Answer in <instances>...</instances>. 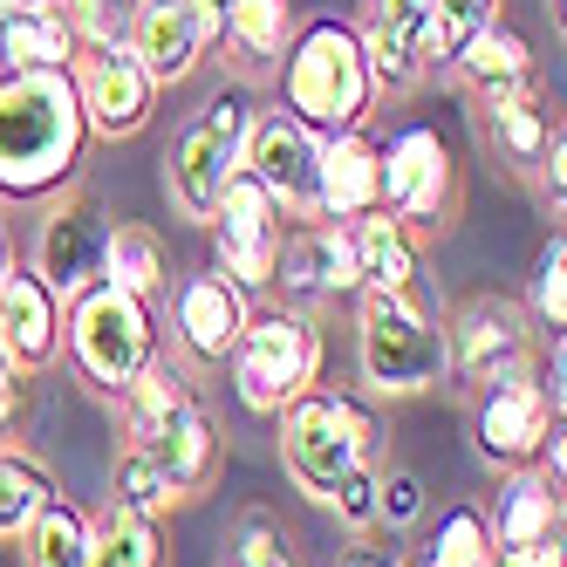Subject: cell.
I'll return each mask as SVG.
<instances>
[{
    "label": "cell",
    "instance_id": "1f68e13d",
    "mask_svg": "<svg viewBox=\"0 0 567 567\" xmlns=\"http://www.w3.org/2000/svg\"><path fill=\"white\" fill-rule=\"evenodd\" d=\"M178 499H185V493L172 485V472L157 465L151 452H137V444H124V458H116V472H110V506H124V513H137V519H157V526H165Z\"/></svg>",
    "mask_w": 567,
    "mask_h": 567
},
{
    "label": "cell",
    "instance_id": "484cf974",
    "mask_svg": "<svg viewBox=\"0 0 567 567\" xmlns=\"http://www.w3.org/2000/svg\"><path fill=\"white\" fill-rule=\"evenodd\" d=\"M485 137H493V151L506 157L513 172L534 178L547 144L560 137V116L540 103V90H513V96H485Z\"/></svg>",
    "mask_w": 567,
    "mask_h": 567
},
{
    "label": "cell",
    "instance_id": "6da1fadb",
    "mask_svg": "<svg viewBox=\"0 0 567 567\" xmlns=\"http://www.w3.org/2000/svg\"><path fill=\"white\" fill-rule=\"evenodd\" d=\"M90 116L62 75L0 69V206H49L90 165Z\"/></svg>",
    "mask_w": 567,
    "mask_h": 567
},
{
    "label": "cell",
    "instance_id": "f1b7e54d",
    "mask_svg": "<svg viewBox=\"0 0 567 567\" xmlns=\"http://www.w3.org/2000/svg\"><path fill=\"white\" fill-rule=\"evenodd\" d=\"M75 28L55 8H28V14H0V69H28V75H62L75 62Z\"/></svg>",
    "mask_w": 567,
    "mask_h": 567
},
{
    "label": "cell",
    "instance_id": "ffe728a7",
    "mask_svg": "<svg viewBox=\"0 0 567 567\" xmlns=\"http://www.w3.org/2000/svg\"><path fill=\"white\" fill-rule=\"evenodd\" d=\"M377 144L370 124L362 131H342V137H321L315 151V219H362L377 213Z\"/></svg>",
    "mask_w": 567,
    "mask_h": 567
},
{
    "label": "cell",
    "instance_id": "30bf717a",
    "mask_svg": "<svg viewBox=\"0 0 567 567\" xmlns=\"http://www.w3.org/2000/svg\"><path fill=\"white\" fill-rule=\"evenodd\" d=\"M206 233H213V267L233 280L239 295L260 301L274 288V260H280V233H288V219H280V206L267 198V185L254 172H233L226 178Z\"/></svg>",
    "mask_w": 567,
    "mask_h": 567
},
{
    "label": "cell",
    "instance_id": "e0dca14e",
    "mask_svg": "<svg viewBox=\"0 0 567 567\" xmlns=\"http://www.w3.org/2000/svg\"><path fill=\"white\" fill-rule=\"evenodd\" d=\"M124 42H131V55L151 69L157 90H178V83H192V75L206 69L213 28L198 21L192 0H137L131 21H124Z\"/></svg>",
    "mask_w": 567,
    "mask_h": 567
},
{
    "label": "cell",
    "instance_id": "b9f144b4",
    "mask_svg": "<svg viewBox=\"0 0 567 567\" xmlns=\"http://www.w3.org/2000/svg\"><path fill=\"white\" fill-rule=\"evenodd\" d=\"M336 567H403V547H377V540L355 534V547H342Z\"/></svg>",
    "mask_w": 567,
    "mask_h": 567
},
{
    "label": "cell",
    "instance_id": "d6986e66",
    "mask_svg": "<svg viewBox=\"0 0 567 567\" xmlns=\"http://www.w3.org/2000/svg\"><path fill=\"white\" fill-rule=\"evenodd\" d=\"M355 28H362V49H370L377 90L403 96V90H417L424 75H431V62H424L431 0H370V14H362Z\"/></svg>",
    "mask_w": 567,
    "mask_h": 567
},
{
    "label": "cell",
    "instance_id": "5bb4252c",
    "mask_svg": "<svg viewBox=\"0 0 567 567\" xmlns=\"http://www.w3.org/2000/svg\"><path fill=\"white\" fill-rule=\"evenodd\" d=\"M103 233H110V219H103V206L83 185H69V192L49 198L42 233H34V274L55 288L62 308L103 280Z\"/></svg>",
    "mask_w": 567,
    "mask_h": 567
},
{
    "label": "cell",
    "instance_id": "d4e9b609",
    "mask_svg": "<svg viewBox=\"0 0 567 567\" xmlns=\"http://www.w3.org/2000/svg\"><path fill=\"white\" fill-rule=\"evenodd\" d=\"M103 280L124 288V295H137V301H165L172 295V247L157 239V226L110 219V233H103Z\"/></svg>",
    "mask_w": 567,
    "mask_h": 567
},
{
    "label": "cell",
    "instance_id": "d590c367",
    "mask_svg": "<svg viewBox=\"0 0 567 567\" xmlns=\"http://www.w3.org/2000/svg\"><path fill=\"white\" fill-rule=\"evenodd\" d=\"M499 21V0H431V34H424V62L452 69V55L472 42L478 28Z\"/></svg>",
    "mask_w": 567,
    "mask_h": 567
},
{
    "label": "cell",
    "instance_id": "9c48e42d",
    "mask_svg": "<svg viewBox=\"0 0 567 567\" xmlns=\"http://www.w3.org/2000/svg\"><path fill=\"white\" fill-rule=\"evenodd\" d=\"M534 321L513 295H472L444 315V383L485 390L499 377L534 370Z\"/></svg>",
    "mask_w": 567,
    "mask_h": 567
},
{
    "label": "cell",
    "instance_id": "4316f807",
    "mask_svg": "<svg viewBox=\"0 0 567 567\" xmlns=\"http://www.w3.org/2000/svg\"><path fill=\"white\" fill-rule=\"evenodd\" d=\"M192 396V383H185V370L157 349L144 370L124 383V396H116V424H124V444H137V452H151L157 444V431L172 424V411Z\"/></svg>",
    "mask_w": 567,
    "mask_h": 567
},
{
    "label": "cell",
    "instance_id": "8d00e7d4",
    "mask_svg": "<svg viewBox=\"0 0 567 567\" xmlns=\"http://www.w3.org/2000/svg\"><path fill=\"white\" fill-rule=\"evenodd\" d=\"M233 567H295L288 526H280L274 513H239V526H233Z\"/></svg>",
    "mask_w": 567,
    "mask_h": 567
},
{
    "label": "cell",
    "instance_id": "ac0fdd59",
    "mask_svg": "<svg viewBox=\"0 0 567 567\" xmlns=\"http://www.w3.org/2000/svg\"><path fill=\"white\" fill-rule=\"evenodd\" d=\"M0 355L28 377L62 362V301L34 267H14L0 280Z\"/></svg>",
    "mask_w": 567,
    "mask_h": 567
},
{
    "label": "cell",
    "instance_id": "9a60e30c",
    "mask_svg": "<svg viewBox=\"0 0 567 567\" xmlns=\"http://www.w3.org/2000/svg\"><path fill=\"white\" fill-rule=\"evenodd\" d=\"M315 151L321 137L274 103V110H254L247 144H239V172H254L267 185L280 219H315Z\"/></svg>",
    "mask_w": 567,
    "mask_h": 567
},
{
    "label": "cell",
    "instance_id": "f35d334b",
    "mask_svg": "<svg viewBox=\"0 0 567 567\" xmlns=\"http://www.w3.org/2000/svg\"><path fill=\"white\" fill-rule=\"evenodd\" d=\"M336 519L349 526V534H377V458H362L336 478V493H329Z\"/></svg>",
    "mask_w": 567,
    "mask_h": 567
},
{
    "label": "cell",
    "instance_id": "4dcf8cb0",
    "mask_svg": "<svg viewBox=\"0 0 567 567\" xmlns=\"http://www.w3.org/2000/svg\"><path fill=\"white\" fill-rule=\"evenodd\" d=\"M90 567H172L165 526L110 506L103 519H90Z\"/></svg>",
    "mask_w": 567,
    "mask_h": 567
},
{
    "label": "cell",
    "instance_id": "44dd1931",
    "mask_svg": "<svg viewBox=\"0 0 567 567\" xmlns=\"http://www.w3.org/2000/svg\"><path fill=\"white\" fill-rule=\"evenodd\" d=\"M493 547H540L560 540V478H547L540 465L526 472H499V506L485 513Z\"/></svg>",
    "mask_w": 567,
    "mask_h": 567
},
{
    "label": "cell",
    "instance_id": "5b68a950",
    "mask_svg": "<svg viewBox=\"0 0 567 567\" xmlns=\"http://www.w3.org/2000/svg\"><path fill=\"white\" fill-rule=\"evenodd\" d=\"M62 355L96 396H124V383L157 355V301L96 280L62 308Z\"/></svg>",
    "mask_w": 567,
    "mask_h": 567
},
{
    "label": "cell",
    "instance_id": "ee69618b",
    "mask_svg": "<svg viewBox=\"0 0 567 567\" xmlns=\"http://www.w3.org/2000/svg\"><path fill=\"white\" fill-rule=\"evenodd\" d=\"M28 8H55V0H0V14H28Z\"/></svg>",
    "mask_w": 567,
    "mask_h": 567
},
{
    "label": "cell",
    "instance_id": "8992f818",
    "mask_svg": "<svg viewBox=\"0 0 567 567\" xmlns=\"http://www.w3.org/2000/svg\"><path fill=\"white\" fill-rule=\"evenodd\" d=\"M247 124H254V90H247V75H239V83H219V90L178 124V137L165 144V198H172L178 219H198V226L213 219L226 178L239 172Z\"/></svg>",
    "mask_w": 567,
    "mask_h": 567
},
{
    "label": "cell",
    "instance_id": "60d3db41",
    "mask_svg": "<svg viewBox=\"0 0 567 567\" xmlns=\"http://www.w3.org/2000/svg\"><path fill=\"white\" fill-rule=\"evenodd\" d=\"M485 567H567L560 540H540V547H493V560Z\"/></svg>",
    "mask_w": 567,
    "mask_h": 567
},
{
    "label": "cell",
    "instance_id": "836d02e7",
    "mask_svg": "<svg viewBox=\"0 0 567 567\" xmlns=\"http://www.w3.org/2000/svg\"><path fill=\"white\" fill-rule=\"evenodd\" d=\"M49 493H55L49 465L14 452V444H0V540H21V526L34 519V506H42Z\"/></svg>",
    "mask_w": 567,
    "mask_h": 567
},
{
    "label": "cell",
    "instance_id": "7bdbcfd3",
    "mask_svg": "<svg viewBox=\"0 0 567 567\" xmlns=\"http://www.w3.org/2000/svg\"><path fill=\"white\" fill-rule=\"evenodd\" d=\"M14 267H21V254H14V233H8V226H0V280H8Z\"/></svg>",
    "mask_w": 567,
    "mask_h": 567
},
{
    "label": "cell",
    "instance_id": "7c38bea8",
    "mask_svg": "<svg viewBox=\"0 0 567 567\" xmlns=\"http://www.w3.org/2000/svg\"><path fill=\"white\" fill-rule=\"evenodd\" d=\"M69 83H75V96H83L90 137H137V131H151L157 96H165V90L151 83V69L131 55L124 34H103V42L75 49Z\"/></svg>",
    "mask_w": 567,
    "mask_h": 567
},
{
    "label": "cell",
    "instance_id": "ab89813d",
    "mask_svg": "<svg viewBox=\"0 0 567 567\" xmlns=\"http://www.w3.org/2000/svg\"><path fill=\"white\" fill-rule=\"evenodd\" d=\"M28 411H34V377L0 355V437H21Z\"/></svg>",
    "mask_w": 567,
    "mask_h": 567
},
{
    "label": "cell",
    "instance_id": "2e32d148",
    "mask_svg": "<svg viewBox=\"0 0 567 567\" xmlns=\"http://www.w3.org/2000/svg\"><path fill=\"white\" fill-rule=\"evenodd\" d=\"M247 315H254V295H239L219 267H198L172 288V342L192 370H226Z\"/></svg>",
    "mask_w": 567,
    "mask_h": 567
},
{
    "label": "cell",
    "instance_id": "603a6c76",
    "mask_svg": "<svg viewBox=\"0 0 567 567\" xmlns=\"http://www.w3.org/2000/svg\"><path fill=\"white\" fill-rule=\"evenodd\" d=\"M452 75L485 103V96H513V90H534V42H526L519 28L493 21V28H478L472 42L452 55Z\"/></svg>",
    "mask_w": 567,
    "mask_h": 567
},
{
    "label": "cell",
    "instance_id": "f546056e",
    "mask_svg": "<svg viewBox=\"0 0 567 567\" xmlns=\"http://www.w3.org/2000/svg\"><path fill=\"white\" fill-rule=\"evenodd\" d=\"M14 547H21V567H90V513L62 493H49Z\"/></svg>",
    "mask_w": 567,
    "mask_h": 567
},
{
    "label": "cell",
    "instance_id": "cb8c5ba5",
    "mask_svg": "<svg viewBox=\"0 0 567 567\" xmlns=\"http://www.w3.org/2000/svg\"><path fill=\"white\" fill-rule=\"evenodd\" d=\"M349 239H355L362 288H383V295L424 288V254H417V233L411 226H396L390 213H362V219H349Z\"/></svg>",
    "mask_w": 567,
    "mask_h": 567
},
{
    "label": "cell",
    "instance_id": "4fadbf2b",
    "mask_svg": "<svg viewBox=\"0 0 567 567\" xmlns=\"http://www.w3.org/2000/svg\"><path fill=\"white\" fill-rule=\"evenodd\" d=\"M274 288L288 308L315 315L329 301L362 295V267H355V239L342 219H301L295 233H280V260H274Z\"/></svg>",
    "mask_w": 567,
    "mask_h": 567
},
{
    "label": "cell",
    "instance_id": "f6af8a7d",
    "mask_svg": "<svg viewBox=\"0 0 567 567\" xmlns=\"http://www.w3.org/2000/svg\"><path fill=\"white\" fill-rule=\"evenodd\" d=\"M403 567H411V560H403ZM417 567H424V560H417Z\"/></svg>",
    "mask_w": 567,
    "mask_h": 567
},
{
    "label": "cell",
    "instance_id": "83f0119b",
    "mask_svg": "<svg viewBox=\"0 0 567 567\" xmlns=\"http://www.w3.org/2000/svg\"><path fill=\"white\" fill-rule=\"evenodd\" d=\"M295 34V0H233L219 21V49L233 55L239 75H267Z\"/></svg>",
    "mask_w": 567,
    "mask_h": 567
},
{
    "label": "cell",
    "instance_id": "7402d4cb",
    "mask_svg": "<svg viewBox=\"0 0 567 567\" xmlns=\"http://www.w3.org/2000/svg\"><path fill=\"white\" fill-rule=\"evenodd\" d=\"M151 458L172 472V485L192 499V493H206V485L219 478V458H226V437H219V424H213V411L198 396H185L178 411H172V424L157 431V444H151Z\"/></svg>",
    "mask_w": 567,
    "mask_h": 567
},
{
    "label": "cell",
    "instance_id": "8fae6325",
    "mask_svg": "<svg viewBox=\"0 0 567 567\" xmlns=\"http://www.w3.org/2000/svg\"><path fill=\"white\" fill-rule=\"evenodd\" d=\"M554 431H560V403L540 390L534 370L472 390V452H478V465L526 472V465H540V444Z\"/></svg>",
    "mask_w": 567,
    "mask_h": 567
},
{
    "label": "cell",
    "instance_id": "d6a6232c",
    "mask_svg": "<svg viewBox=\"0 0 567 567\" xmlns=\"http://www.w3.org/2000/svg\"><path fill=\"white\" fill-rule=\"evenodd\" d=\"M519 308H526V321H534V336H554L560 342V329H567V239H560V226L540 239Z\"/></svg>",
    "mask_w": 567,
    "mask_h": 567
},
{
    "label": "cell",
    "instance_id": "277c9868",
    "mask_svg": "<svg viewBox=\"0 0 567 567\" xmlns=\"http://www.w3.org/2000/svg\"><path fill=\"white\" fill-rule=\"evenodd\" d=\"M274 437H280V465H288V478L308 499L329 506L336 478L377 452L383 424H377V411L355 390H301L295 403L274 411Z\"/></svg>",
    "mask_w": 567,
    "mask_h": 567
},
{
    "label": "cell",
    "instance_id": "3957f363",
    "mask_svg": "<svg viewBox=\"0 0 567 567\" xmlns=\"http://www.w3.org/2000/svg\"><path fill=\"white\" fill-rule=\"evenodd\" d=\"M355 370L370 396H424L444 383V308L431 288L355 295Z\"/></svg>",
    "mask_w": 567,
    "mask_h": 567
},
{
    "label": "cell",
    "instance_id": "e575fe53",
    "mask_svg": "<svg viewBox=\"0 0 567 567\" xmlns=\"http://www.w3.org/2000/svg\"><path fill=\"white\" fill-rule=\"evenodd\" d=\"M493 560V526H485V506H452L437 519V534L424 547V567H485Z\"/></svg>",
    "mask_w": 567,
    "mask_h": 567
},
{
    "label": "cell",
    "instance_id": "7a4b0ae2",
    "mask_svg": "<svg viewBox=\"0 0 567 567\" xmlns=\"http://www.w3.org/2000/svg\"><path fill=\"white\" fill-rule=\"evenodd\" d=\"M280 110L308 124L315 137H342V131H362L377 110V69H370V49H362V28L342 21V14H315V21H295L288 49H280Z\"/></svg>",
    "mask_w": 567,
    "mask_h": 567
},
{
    "label": "cell",
    "instance_id": "74e56055",
    "mask_svg": "<svg viewBox=\"0 0 567 567\" xmlns=\"http://www.w3.org/2000/svg\"><path fill=\"white\" fill-rule=\"evenodd\" d=\"M424 519V478L411 465H377V526H417Z\"/></svg>",
    "mask_w": 567,
    "mask_h": 567
},
{
    "label": "cell",
    "instance_id": "52a82bcc",
    "mask_svg": "<svg viewBox=\"0 0 567 567\" xmlns=\"http://www.w3.org/2000/svg\"><path fill=\"white\" fill-rule=\"evenodd\" d=\"M226 370H233L239 403H247L254 417H274L280 403H295L301 390H315V370H321L315 315H301L288 301L254 308L247 329H239V342H233V355H226Z\"/></svg>",
    "mask_w": 567,
    "mask_h": 567
},
{
    "label": "cell",
    "instance_id": "bcb514c9",
    "mask_svg": "<svg viewBox=\"0 0 567 567\" xmlns=\"http://www.w3.org/2000/svg\"><path fill=\"white\" fill-rule=\"evenodd\" d=\"M0 444H8V437H0Z\"/></svg>",
    "mask_w": 567,
    "mask_h": 567
},
{
    "label": "cell",
    "instance_id": "ba28073f",
    "mask_svg": "<svg viewBox=\"0 0 567 567\" xmlns=\"http://www.w3.org/2000/svg\"><path fill=\"white\" fill-rule=\"evenodd\" d=\"M377 213H390L411 233H437L458 213V157L431 124H403L390 144H377Z\"/></svg>",
    "mask_w": 567,
    "mask_h": 567
}]
</instances>
